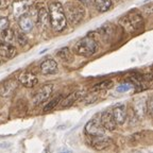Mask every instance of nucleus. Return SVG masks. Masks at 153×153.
I'll return each mask as SVG.
<instances>
[{
	"mask_svg": "<svg viewBox=\"0 0 153 153\" xmlns=\"http://www.w3.org/2000/svg\"><path fill=\"white\" fill-rule=\"evenodd\" d=\"M49 22L51 28L55 32H62L67 26V19L65 16L63 5L60 2H52L49 4Z\"/></svg>",
	"mask_w": 153,
	"mask_h": 153,
	"instance_id": "obj_1",
	"label": "nucleus"
},
{
	"mask_svg": "<svg viewBox=\"0 0 153 153\" xmlns=\"http://www.w3.org/2000/svg\"><path fill=\"white\" fill-rule=\"evenodd\" d=\"M63 9L66 19L72 26L79 25L85 16V7L78 1H67Z\"/></svg>",
	"mask_w": 153,
	"mask_h": 153,
	"instance_id": "obj_2",
	"label": "nucleus"
},
{
	"mask_svg": "<svg viewBox=\"0 0 153 153\" xmlns=\"http://www.w3.org/2000/svg\"><path fill=\"white\" fill-rule=\"evenodd\" d=\"M121 25L130 33H137V32L143 30V26H145V22H143V16L139 14V12L134 10V11L128 13L121 19Z\"/></svg>",
	"mask_w": 153,
	"mask_h": 153,
	"instance_id": "obj_3",
	"label": "nucleus"
},
{
	"mask_svg": "<svg viewBox=\"0 0 153 153\" xmlns=\"http://www.w3.org/2000/svg\"><path fill=\"white\" fill-rule=\"evenodd\" d=\"M97 49H98V44L91 35H87L81 38L74 47V51L76 54L85 57L95 54Z\"/></svg>",
	"mask_w": 153,
	"mask_h": 153,
	"instance_id": "obj_4",
	"label": "nucleus"
},
{
	"mask_svg": "<svg viewBox=\"0 0 153 153\" xmlns=\"http://www.w3.org/2000/svg\"><path fill=\"white\" fill-rule=\"evenodd\" d=\"M53 91V85L52 84H46V85L42 86L41 88L36 91V94L33 96V104L38 105L41 103L45 102L49 97L51 96Z\"/></svg>",
	"mask_w": 153,
	"mask_h": 153,
	"instance_id": "obj_5",
	"label": "nucleus"
},
{
	"mask_svg": "<svg viewBox=\"0 0 153 153\" xmlns=\"http://www.w3.org/2000/svg\"><path fill=\"white\" fill-rule=\"evenodd\" d=\"M84 131H85V133L87 134L88 136H99V135H104V133H105V129L103 128L101 122L97 121L96 119L89 120V121L85 124Z\"/></svg>",
	"mask_w": 153,
	"mask_h": 153,
	"instance_id": "obj_6",
	"label": "nucleus"
},
{
	"mask_svg": "<svg viewBox=\"0 0 153 153\" xmlns=\"http://www.w3.org/2000/svg\"><path fill=\"white\" fill-rule=\"evenodd\" d=\"M18 82L22 86L27 87V88H32V87H34L37 84L38 80H37V76L34 74H32L30 71H25L19 74Z\"/></svg>",
	"mask_w": 153,
	"mask_h": 153,
	"instance_id": "obj_7",
	"label": "nucleus"
},
{
	"mask_svg": "<svg viewBox=\"0 0 153 153\" xmlns=\"http://www.w3.org/2000/svg\"><path fill=\"white\" fill-rule=\"evenodd\" d=\"M17 80L16 79H10L3 82L0 85V96L2 97H11L17 89Z\"/></svg>",
	"mask_w": 153,
	"mask_h": 153,
	"instance_id": "obj_8",
	"label": "nucleus"
},
{
	"mask_svg": "<svg viewBox=\"0 0 153 153\" xmlns=\"http://www.w3.org/2000/svg\"><path fill=\"white\" fill-rule=\"evenodd\" d=\"M86 96V91H74V93L70 94L68 97H66V98L64 99V100H61V104L60 106L61 108H69V106H71L72 104H74V102H76V101H80L82 100V99L84 98Z\"/></svg>",
	"mask_w": 153,
	"mask_h": 153,
	"instance_id": "obj_9",
	"label": "nucleus"
},
{
	"mask_svg": "<svg viewBox=\"0 0 153 153\" xmlns=\"http://www.w3.org/2000/svg\"><path fill=\"white\" fill-rule=\"evenodd\" d=\"M93 139L91 140V145L94 149L96 150H104V149L108 148L112 145V140L108 137L104 136V135H99V136H91Z\"/></svg>",
	"mask_w": 153,
	"mask_h": 153,
	"instance_id": "obj_10",
	"label": "nucleus"
},
{
	"mask_svg": "<svg viewBox=\"0 0 153 153\" xmlns=\"http://www.w3.org/2000/svg\"><path fill=\"white\" fill-rule=\"evenodd\" d=\"M100 122L103 126V128L108 131H114L116 129V126H117L114 117H113L112 112H110V111H105L100 115Z\"/></svg>",
	"mask_w": 153,
	"mask_h": 153,
	"instance_id": "obj_11",
	"label": "nucleus"
},
{
	"mask_svg": "<svg viewBox=\"0 0 153 153\" xmlns=\"http://www.w3.org/2000/svg\"><path fill=\"white\" fill-rule=\"evenodd\" d=\"M16 54V49L10 43L0 41V59L10 60Z\"/></svg>",
	"mask_w": 153,
	"mask_h": 153,
	"instance_id": "obj_12",
	"label": "nucleus"
},
{
	"mask_svg": "<svg viewBox=\"0 0 153 153\" xmlns=\"http://www.w3.org/2000/svg\"><path fill=\"white\" fill-rule=\"evenodd\" d=\"M18 25L24 32L31 31L34 27V20L32 19L31 15L28 13H22V15L18 18Z\"/></svg>",
	"mask_w": 153,
	"mask_h": 153,
	"instance_id": "obj_13",
	"label": "nucleus"
},
{
	"mask_svg": "<svg viewBox=\"0 0 153 153\" xmlns=\"http://www.w3.org/2000/svg\"><path fill=\"white\" fill-rule=\"evenodd\" d=\"M57 64L54 60L47 59L41 64V71L43 74H54L57 72Z\"/></svg>",
	"mask_w": 153,
	"mask_h": 153,
	"instance_id": "obj_14",
	"label": "nucleus"
},
{
	"mask_svg": "<svg viewBox=\"0 0 153 153\" xmlns=\"http://www.w3.org/2000/svg\"><path fill=\"white\" fill-rule=\"evenodd\" d=\"M112 114L117 124L124 123L126 120H127V108H126V106H124L123 104L118 105V106L114 108Z\"/></svg>",
	"mask_w": 153,
	"mask_h": 153,
	"instance_id": "obj_15",
	"label": "nucleus"
},
{
	"mask_svg": "<svg viewBox=\"0 0 153 153\" xmlns=\"http://www.w3.org/2000/svg\"><path fill=\"white\" fill-rule=\"evenodd\" d=\"M48 20H49V14H48L47 10L45 7H41L38 10L37 13V24L39 27H43L45 28L48 25Z\"/></svg>",
	"mask_w": 153,
	"mask_h": 153,
	"instance_id": "obj_16",
	"label": "nucleus"
},
{
	"mask_svg": "<svg viewBox=\"0 0 153 153\" xmlns=\"http://www.w3.org/2000/svg\"><path fill=\"white\" fill-rule=\"evenodd\" d=\"M112 5V0H95V7L99 12H108Z\"/></svg>",
	"mask_w": 153,
	"mask_h": 153,
	"instance_id": "obj_17",
	"label": "nucleus"
},
{
	"mask_svg": "<svg viewBox=\"0 0 153 153\" xmlns=\"http://www.w3.org/2000/svg\"><path fill=\"white\" fill-rule=\"evenodd\" d=\"M113 29H114L113 25H104V26H102L100 29H98V32L100 33V35L102 36L103 38L108 39L113 34Z\"/></svg>",
	"mask_w": 153,
	"mask_h": 153,
	"instance_id": "obj_18",
	"label": "nucleus"
},
{
	"mask_svg": "<svg viewBox=\"0 0 153 153\" xmlns=\"http://www.w3.org/2000/svg\"><path fill=\"white\" fill-rule=\"evenodd\" d=\"M113 85V81L112 80H105V81H102L100 83L96 84L93 87L94 91H103V89H108L110 87H112Z\"/></svg>",
	"mask_w": 153,
	"mask_h": 153,
	"instance_id": "obj_19",
	"label": "nucleus"
},
{
	"mask_svg": "<svg viewBox=\"0 0 153 153\" xmlns=\"http://www.w3.org/2000/svg\"><path fill=\"white\" fill-rule=\"evenodd\" d=\"M28 110V106H27V103H25V101L19 100L17 101V103L15 104V108H13V111H17V116H22L25 113H27Z\"/></svg>",
	"mask_w": 153,
	"mask_h": 153,
	"instance_id": "obj_20",
	"label": "nucleus"
},
{
	"mask_svg": "<svg viewBox=\"0 0 153 153\" xmlns=\"http://www.w3.org/2000/svg\"><path fill=\"white\" fill-rule=\"evenodd\" d=\"M57 55H59V56H60L63 61H66V62H68V61L72 59L71 53H70L69 49H68L67 47L62 48V49H61V50L57 52Z\"/></svg>",
	"mask_w": 153,
	"mask_h": 153,
	"instance_id": "obj_21",
	"label": "nucleus"
},
{
	"mask_svg": "<svg viewBox=\"0 0 153 153\" xmlns=\"http://www.w3.org/2000/svg\"><path fill=\"white\" fill-rule=\"evenodd\" d=\"M14 36H15L14 32H13L11 29L7 28V29H4V30H2V38L7 43H11V42L14 39Z\"/></svg>",
	"mask_w": 153,
	"mask_h": 153,
	"instance_id": "obj_22",
	"label": "nucleus"
},
{
	"mask_svg": "<svg viewBox=\"0 0 153 153\" xmlns=\"http://www.w3.org/2000/svg\"><path fill=\"white\" fill-rule=\"evenodd\" d=\"M62 100V98L61 97H56V98L52 99V100L50 101V102H48L47 104L45 105V108H44V111L45 112H49V111H52L53 108L56 106L57 104H59V102Z\"/></svg>",
	"mask_w": 153,
	"mask_h": 153,
	"instance_id": "obj_23",
	"label": "nucleus"
},
{
	"mask_svg": "<svg viewBox=\"0 0 153 153\" xmlns=\"http://www.w3.org/2000/svg\"><path fill=\"white\" fill-rule=\"evenodd\" d=\"M9 28V19L7 17H0V30Z\"/></svg>",
	"mask_w": 153,
	"mask_h": 153,
	"instance_id": "obj_24",
	"label": "nucleus"
},
{
	"mask_svg": "<svg viewBox=\"0 0 153 153\" xmlns=\"http://www.w3.org/2000/svg\"><path fill=\"white\" fill-rule=\"evenodd\" d=\"M15 35H16L17 42L19 43V45L24 46L25 44H27V37H26V35H24V34H22V33H17V34H15Z\"/></svg>",
	"mask_w": 153,
	"mask_h": 153,
	"instance_id": "obj_25",
	"label": "nucleus"
},
{
	"mask_svg": "<svg viewBox=\"0 0 153 153\" xmlns=\"http://www.w3.org/2000/svg\"><path fill=\"white\" fill-rule=\"evenodd\" d=\"M132 85L129 83H124V84H121V85L118 86V88L117 91H119V93H123V91H129V89H131Z\"/></svg>",
	"mask_w": 153,
	"mask_h": 153,
	"instance_id": "obj_26",
	"label": "nucleus"
},
{
	"mask_svg": "<svg viewBox=\"0 0 153 153\" xmlns=\"http://www.w3.org/2000/svg\"><path fill=\"white\" fill-rule=\"evenodd\" d=\"M146 111L148 112L149 116L152 117V98H149V100L146 102Z\"/></svg>",
	"mask_w": 153,
	"mask_h": 153,
	"instance_id": "obj_27",
	"label": "nucleus"
},
{
	"mask_svg": "<svg viewBox=\"0 0 153 153\" xmlns=\"http://www.w3.org/2000/svg\"><path fill=\"white\" fill-rule=\"evenodd\" d=\"M9 7V0H0V9H5Z\"/></svg>",
	"mask_w": 153,
	"mask_h": 153,
	"instance_id": "obj_28",
	"label": "nucleus"
},
{
	"mask_svg": "<svg viewBox=\"0 0 153 153\" xmlns=\"http://www.w3.org/2000/svg\"><path fill=\"white\" fill-rule=\"evenodd\" d=\"M10 147V143H0V148H7Z\"/></svg>",
	"mask_w": 153,
	"mask_h": 153,
	"instance_id": "obj_29",
	"label": "nucleus"
},
{
	"mask_svg": "<svg viewBox=\"0 0 153 153\" xmlns=\"http://www.w3.org/2000/svg\"><path fill=\"white\" fill-rule=\"evenodd\" d=\"M79 1L82 3H85V4H88V3L91 2V0H79Z\"/></svg>",
	"mask_w": 153,
	"mask_h": 153,
	"instance_id": "obj_30",
	"label": "nucleus"
},
{
	"mask_svg": "<svg viewBox=\"0 0 153 153\" xmlns=\"http://www.w3.org/2000/svg\"><path fill=\"white\" fill-rule=\"evenodd\" d=\"M17 1H18V0H17Z\"/></svg>",
	"mask_w": 153,
	"mask_h": 153,
	"instance_id": "obj_31",
	"label": "nucleus"
}]
</instances>
